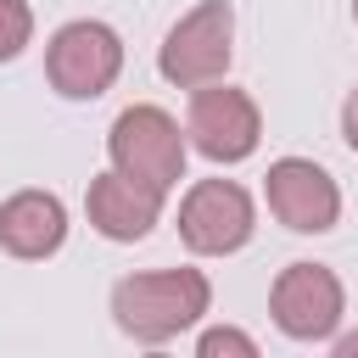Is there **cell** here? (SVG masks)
<instances>
[{"label": "cell", "instance_id": "6da1fadb", "mask_svg": "<svg viewBox=\"0 0 358 358\" xmlns=\"http://www.w3.org/2000/svg\"><path fill=\"white\" fill-rule=\"evenodd\" d=\"M213 302V285L201 268H157V274H129L112 285V319L123 336L157 347L190 330Z\"/></svg>", "mask_w": 358, "mask_h": 358}, {"label": "cell", "instance_id": "7a4b0ae2", "mask_svg": "<svg viewBox=\"0 0 358 358\" xmlns=\"http://www.w3.org/2000/svg\"><path fill=\"white\" fill-rule=\"evenodd\" d=\"M229 50H235V11L229 0H201L196 11H185L168 39H162V78L179 84V90H201V84H218L229 73Z\"/></svg>", "mask_w": 358, "mask_h": 358}, {"label": "cell", "instance_id": "3957f363", "mask_svg": "<svg viewBox=\"0 0 358 358\" xmlns=\"http://www.w3.org/2000/svg\"><path fill=\"white\" fill-rule=\"evenodd\" d=\"M106 151H112V168L151 185V190H173L185 179V134L179 123L162 112V106H129L117 112L112 134H106Z\"/></svg>", "mask_w": 358, "mask_h": 358}, {"label": "cell", "instance_id": "277c9868", "mask_svg": "<svg viewBox=\"0 0 358 358\" xmlns=\"http://www.w3.org/2000/svg\"><path fill=\"white\" fill-rule=\"evenodd\" d=\"M117 73H123V39L106 28V22H67V28H56L50 34V45H45V78H50V90L56 95H67V101H95V95H106L112 84H117Z\"/></svg>", "mask_w": 358, "mask_h": 358}, {"label": "cell", "instance_id": "5b68a950", "mask_svg": "<svg viewBox=\"0 0 358 358\" xmlns=\"http://www.w3.org/2000/svg\"><path fill=\"white\" fill-rule=\"evenodd\" d=\"M252 229H257V213H252V196L235 179H196L190 196L179 201V235L201 257L241 252L252 241Z\"/></svg>", "mask_w": 358, "mask_h": 358}, {"label": "cell", "instance_id": "8992f818", "mask_svg": "<svg viewBox=\"0 0 358 358\" xmlns=\"http://www.w3.org/2000/svg\"><path fill=\"white\" fill-rule=\"evenodd\" d=\"M185 134L201 157L213 162H241L257 151V134H263V117H257V101L246 90H229V84H201L190 95V117H185Z\"/></svg>", "mask_w": 358, "mask_h": 358}, {"label": "cell", "instance_id": "52a82bcc", "mask_svg": "<svg viewBox=\"0 0 358 358\" xmlns=\"http://www.w3.org/2000/svg\"><path fill=\"white\" fill-rule=\"evenodd\" d=\"M341 280L324 263H285L268 291V313L291 341H324L341 324Z\"/></svg>", "mask_w": 358, "mask_h": 358}, {"label": "cell", "instance_id": "ba28073f", "mask_svg": "<svg viewBox=\"0 0 358 358\" xmlns=\"http://www.w3.org/2000/svg\"><path fill=\"white\" fill-rule=\"evenodd\" d=\"M268 213L285 224V229H296V235H324L336 218H341V190H336V179L319 168V162H308V157H280L274 168H268Z\"/></svg>", "mask_w": 358, "mask_h": 358}, {"label": "cell", "instance_id": "9c48e42d", "mask_svg": "<svg viewBox=\"0 0 358 358\" xmlns=\"http://www.w3.org/2000/svg\"><path fill=\"white\" fill-rule=\"evenodd\" d=\"M84 213H90V224L106 241H140V235H151V224L162 213V190H151V185H140V179H129V173L112 168V173L90 179Z\"/></svg>", "mask_w": 358, "mask_h": 358}, {"label": "cell", "instance_id": "30bf717a", "mask_svg": "<svg viewBox=\"0 0 358 358\" xmlns=\"http://www.w3.org/2000/svg\"><path fill=\"white\" fill-rule=\"evenodd\" d=\"M67 241V207L50 190H17L0 207V246L11 257H50Z\"/></svg>", "mask_w": 358, "mask_h": 358}, {"label": "cell", "instance_id": "8fae6325", "mask_svg": "<svg viewBox=\"0 0 358 358\" xmlns=\"http://www.w3.org/2000/svg\"><path fill=\"white\" fill-rule=\"evenodd\" d=\"M28 39H34V11H28V0H0V62L22 56Z\"/></svg>", "mask_w": 358, "mask_h": 358}, {"label": "cell", "instance_id": "7c38bea8", "mask_svg": "<svg viewBox=\"0 0 358 358\" xmlns=\"http://www.w3.org/2000/svg\"><path fill=\"white\" fill-rule=\"evenodd\" d=\"M196 352H201V358H218V352H235V358H257V341H252V336H241V330H207V336L196 341Z\"/></svg>", "mask_w": 358, "mask_h": 358}, {"label": "cell", "instance_id": "4fadbf2b", "mask_svg": "<svg viewBox=\"0 0 358 358\" xmlns=\"http://www.w3.org/2000/svg\"><path fill=\"white\" fill-rule=\"evenodd\" d=\"M341 134H347V145L358 151V90L347 95V106H341Z\"/></svg>", "mask_w": 358, "mask_h": 358}, {"label": "cell", "instance_id": "5bb4252c", "mask_svg": "<svg viewBox=\"0 0 358 358\" xmlns=\"http://www.w3.org/2000/svg\"><path fill=\"white\" fill-rule=\"evenodd\" d=\"M336 352H341V358H352V352H358V336H341V341H336Z\"/></svg>", "mask_w": 358, "mask_h": 358}, {"label": "cell", "instance_id": "9a60e30c", "mask_svg": "<svg viewBox=\"0 0 358 358\" xmlns=\"http://www.w3.org/2000/svg\"><path fill=\"white\" fill-rule=\"evenodd\" d=\"M352 22H358V0H352Z\"/></svg>", "mask_w": 358, "mask_h": 358}]
</instances>
